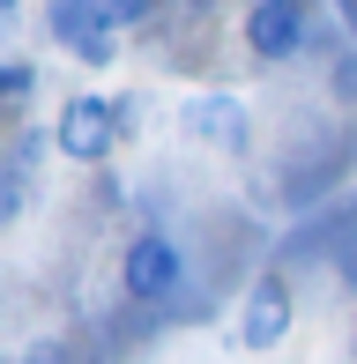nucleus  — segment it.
Listing matches in <instances>:
<instances>
[{
	"instance_id": "20e7f679",
	"label": "nucleus",
	"mask_w": 357,
	"mask_h": 364,
	"mask_svg": "<svg viewBox=\"0 0 357 364\" xmlns=\"http://www.w3.org/2000/svg\"><path fill=\"white\" fill-rule=\"evenodd\" d=\"M290 320H298V297H290L283 275H261L246 297V350H275V342L290 335Z\"/></svg>"
},
{
	"instance_id": "9b49d317",
	"label": "nucleus",
	"mask_w": 357,
	"mask_h": 364,
	"mask_svg": "<svg viewBox=\"0 0 357 364\" xmlns=\"http://www.w3.org/2000/svg\"><path fill=\"white\" fill-rule=\"evenodd\" d=\"M30 90V68H0V97H23Z\"/></svg>"
},
{
	"instance_id": "9d476101",
	"label": "nucleus",
	"mask_w": 357,
	"mask_h": 364,
	"mask_svg": "<svg viewBox=\"0 0 357 364\" xmlns=\"http://www.w3.org/2000/svg\"><path fill=\"white\" fill-rule=\"evenodd\" d=\"M335 268H343V283L357 290V208H350V230H343V245H335Z\"/></svg>"
},
{
	"instance_id": "f257e3e1",
	"label": "nucleus",
	"mask_w": 357,
	"mask_h": 364,
	"mask_svg": "<svg viewBox=\"0 0 357 364\" xmlns=\"http://www.w3.org/2000/svg\"><path fill=\"white\" fill-rule=\"evenodd\" d=\"M53 141H60V156H75V164H105L112 141H119V105H105V97H68Z\"/></svg>"
},
{
	"instance_id": "ddd939ff",
	"label": "nucleus",
	"mask_w": 357,
	"mask_h": 364,
	"mask_svg": "<svg viewBox=\"0 0 357 364\" xmlns=\"http://www.w3.org/2000/svg\"><path fill=\"white\" fill-rule=\"evenodd\" d=\"M186 8H216V0H186Z\"/></svg>"
},
{
	"instance_id": "0eeeda50",
	"label": "nucleus",
	"mask_w": 357,
	"mask_h": 364,
	"mask_svg": "<svg viewBox=\"0 0 357 364\" xmlns=\"http://www.w3.org/2000/svg\"><path fill=\"white\" fill-rule=\"evenodd\" d=\"M45 15H53V38H82V30H97V0H45Z\"/></svg>"
},
{
	"instance_id": "6e6552de",
	"label": "nucleus",
	"mask_w": 357,
	"mask_h": 364,
	"mask_svg": "<svg viewBox=\"0 0 357 364\" xmlns=\"http://www.w3.org/2000/svg\"><path fill=\"white\" fill-rule=\"evenodd\" d=\"M75 60H82V68H112V60H119V38L97 23V30H82V38H75Z\"/></svg>"
},
{
	"instance_id": "39448f33",
	"label": "nucleus",
	"mask_w": 357,
	"mask_h": 364,
	"mask_svg": "<svg viewBox=\"0 0 357 364\" xmlns=\"http://www.w3.org/2000/svg\"><path fill=\"white\" fill-rule=\"evenodd\" d=\"M186 134L238 156V149H246V105H238V97H193L186 105Z\"/></svg>"
},
{
	"instance_id": "f8f14e48",
	"label": "nucleus",
	"mask_w": 357,
	"mask_h": 364,
	"mask_svg": "<svg viewBox=\"0 0 357 364\" xmlns=\"http://www.w3.org/2000/svg\"><path fill=\"white\" fill-rule=\"evenodd\" d=\"M8 23H15V0H0V30H8Z\"/></svg>"
},
{
	"instance_id": "1a4fd4ad",
	"label": "nucleus",
	"mask_w": 357,
	"mask_h": 364,
	"mask_svg": "<svg viewBox=\"0 0 357 364\" xmlns=\"http://www.w3.org/2000/svg\"><path fill=\"white\" fill-rule=\"evenodd\" d=\"M149 15V0H97V23L105 30H119V23H142Z\"/></svg>"
},
{
	"instance_id": "423d86ee",
	"label": "nucleus",
	"mask_w": 357,
	"mask_h": 364,
	"mask_svg": "<svg viewBox=\"0 0 357 364\" xmlns=\"http://www.w3.org/2000/svg\"><path fill=\"white\" fill-rule=\"evenodd\" d=\"M38 156H45V134H23V149H15L8 171H0V230L23 216V201H30V164H38Z\"/></svg>"
},
{
	"instance_id": "7ed1b4c3",
	"label": "nucleus",
	"mask_w": 357,
	"mask_h": 364,
	"mask_svg": "<svg viewBox=\"0 0 357 364\" xmlns=\"http://www.w3.org/2000/svg\"><path fill=\"white\" fill-rule=\"evenodd\" d=\"M246 45H253L261 60H290V53L305 45V0H253Z\"/></svg>"
},
{
	"instance_id": "f03ea898",
	"label": "nucleus",
	"mask_w": 357,
	"mask_h": 364,
	"mask_svg": "<svg viewBox=\"0 0 357 364\" xmlns=\"http://www.w3.org/2000/svg\"><path fill=\"white\" fill-rule=\"evenodd\" d=\"M119 283L134 305H164V297L178 290V245L164 238V230H142L134 245H127V260H119Z\"/></svg>"
}]
</instances>
